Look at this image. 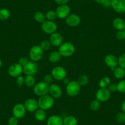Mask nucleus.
Returning <instances> with one entry per match:
<instances>
[{"label":"nucleus","instance_id":"f257e3e1","mask_svg":"<svg viewBox=\"0 0 125 125\" xmlns=\"http://www.w3.org/2000/svg\"><path fill=\"white\" fill-rule=\"evenodd\" d=\"M38 102L39 109L46 111L52 108L53 106L54 98L47 94L39 97Z\"/></svg>","mask_w":125,"mask_h":125},{"label":"nucleus","instance_id":"f03ea898","mask_svg":"<svg viewBox=\"0 0 125 125\" xmlns=\"http://www.w3.org/2000/svg\"><path fill=\"white\" fill-rule=\"evenodd\" d=\"M58 52L63 57H69L72 56L75 52V47L73 43L70 42H62L59 47Z\"/></svg>","mask_w":125,"mask_h":125},{"label":"nucleus","instance_id":"7ed1b4c3","mask_svg":"<svg viewBox=\"0 0 125 125\" xmlns=\"http://www.w3.org/2000/svg\"><path fill=\"white\" fill-rule=\"evenodd\" d=\"M44 55V50L39 45H34L30 49L29 56L32 61L38 62L40 61Z\"/></svg>","mask_w":125,"mask_h":125},{"label":"nucleus","instance_id":"20e7f679","mask_svg":"<svg viewBox=\"0 0 125 125\" xmlns=\"http://www.w3.org/2000/svg\"><path fill=\"white\" fill-rule=\"evenodd\" d=\"M49 86L47 83L44 82V81L39 82L38 83L35 84L33 88V91L36 95L38 96H42L47 94L49 91Z\"/></svg>","mask_w":125,"mask_h":125},{"label":"nucleus","instance_id":"39448f33","mask_svg":"<svg viewBox=\"0 0 125 125\" xmlns=\"http://www.w3.org/2000/svg\"><path fill=\"white\" fill-rule=\"evenodd\" d=\"M80 85L75 80H72L66 85V93L69 96H76L80 91Z\"/></svg>","mask_w":125,"mask_h":125},{"label":"nucleus","instance_id":"423d86ee","mask_svg":"<svg viewBox=\"0 0 125 125\" xmlns=\"http://www.w3.org/2000/svg\"><path fill=\"white\" fill-rule=\"evenodd\" d=\"M51 75L56 80H63L67 76V72L63 67L58 66L54 67L51 72Z\"/></svg>","mask_w":125,"mask_h":125},{"label":"nucleus","instance_id":"0eeeda50","mask_svg":"<svg viewBox=\"0 0 125 125\" xmlns=\"http://www.w3.org/2000/svg\"><path fill=\"white\" fill-rule=\"evenodd\" d=\"M41 29L43 32L50 35L56 32L57 25L53 21L45 20L41 23Z\"/></svg>","mask_w":125,"mask_h":125},{"label":"nucleus","instance_id":"6e6552de","mask_svg":"<svg viewBox=\"0 0 125 125\" xmlns=\"http://www.w3.org/2000/svg\"><path fill=\"white\" fill-rule=\"evenodd\" d=\"M39 71V66L36 62L29 61L23 68V73L26 75H34Z\"/></svg>","mask_w":125,"mask_h":125},{"label":"nucleus","instance_id":"1a4fd4ad","mask_svg":"<svg viewBox=\"0 0 125 125\" xmlns=\"http://www.w3.org/2000/svg\"><path fill=\"white\" fill-rule=\"evenodd\" d=\"M56 16L60 19H66V18L70 14L71 9L67 4L59 5L55 10Z\"/></svg>","mask_w":125,"mask_h":125},{"label":"nucleus","instance_id":"9d476101","mask_svg":"<svg viewBox=\"0 0 125 125\" xmlns=\"http://www.w3.org/2000/svg\"><path fill=\"white\" fill-rule=\"evenodd\" d=\"M26 110L24 104L21 103H18L15 104L12 109L13 116L17 118L18 119H21L25 116L26 114Z\"/></svg>","mask_w":125,"mask_h":125},{"label":"nucleus","instance_id":"9b49d317","mask_svg":"<svg viewBox=\"0 0 125 125\" xmlns=\"http://www.w3.org/2000/svg\"><path fill=\"white\" fill-rule=\"evenodd\" d=\"M23 73V67L19 63H13L8 68V74L12 77H17Z\"/></svg>","mask_w":125,"mask_h":125},{"label":"nucleus","instance_id":"f8f14e48","mask_svg":"<svg viewBox=\"0 0 125 125\" xmlns=\"http://www.w3.org/2000/svg\"><path fill=\"white\" fill-rule=\"evenodd\" d=\"M110 94L111 93L109 91L107 88H100L96 93V98L99 101L104 103L109 100L110 97Z\"/></svg>","mask_w":125,"mask_h":125},{"label":"nucleus","instance_id":"ddd939ff","mask_svg":"<svg viewBox=\"0 0 125 125\" xmlns=\"http://www.w3.org/2000/svg\"><path fill=\"white\" fill-rule=\"evenodd\" d=\"M104 62L110 69L114 71L118 66V60L116 56L112 54H109L104 58Z\"/></svg>","mask_w":125,"mask_h":125},{"label":"nucleus","instance_id":"4468645a","mask_svg":"<svg viewBox=\"0 0 125 125\" xmlns=\"http://www.w3.org/2000/svg\"><path fill=\"white\" fill-rule=\"evenodd\" d=\"M24 105L26 111L30 113L35 112L38 109V102L33 98H28L26 99L24 103Z\"/></svg>","mask_w":125,"mask_h":125},{"label":"nucleus","instance_id":"2eb2a0df","mask_svg":"<svg viewBox=\"0 0 125 125\" xmlns=\"http://www.w3.org/2000/svg\"><path fill=\"white\" fill-rule=\"evenodd\" d=\"M80 18L75 14H69L66 18V23L70 27H76L80 23Z\"/></svg>","mask_w":125,"mask_h":125},{"label":"nucleus","instance_id":"dca6fc26","mask_svg":"<svg viewBox=\"0 0 125 125\" xmlns=\"http://www.w3.org/2000/svg\"><path fill=\"white\" fill-rule=\"evenodd\" d=\"M111 7L116 12H125V0H112Z\"/></svg>","mask_w":125,"mask_h":125},{"label":"nucleus","instance_id":"f3484780","mask_svg":"<svg viewBox=\"0 0 125 125\" xmlns=\"http://www.w3.org/2000/svg\"><path fill=\"white\" fill-rule=\"evenodd\" d=\"M49 93H50V95L54 99L61 98L62 94V91L61 87L59 85L54 83L51 84L49 86Z\"/></svg>","mask_w":125,"mask_h":125},{"label":"nucleus","instance_id":"a211bd4d","mask_svg":"<svg viewBox=\"0 0 125 125\" xmlns=\"http://www.w3.org/2000/svg\"><path fill=\"white\" fill-rule=\"evenodd\" d=\"M49 41L51 43V45L55 47H60L63 41V38L60 33L55 32L53 34H50Z\"/></svg>","mask_w":125,"mask_h":125},{"label":"nucleus","instance_id":"6ab92c4d","mask_svg":"<svg viewBox=\"0 0 125 125\" xmlns=\"http://www.w3.org/2000/svg\"><path fill=\"white\" fill-rule=\"evenodd\" d=\"M47 125H63V119L59 115H51L47 119Z\"/></svg>","mask_w":125,"mask_h":125},{"label":"nucleus","instance_id":"aec40b11","mask_svg":"<svg viewBox=\"0 0 125 125\" xmlns=\"http://www.w3.org/2000/svg\"><path fill=\"white\" fill-rule=\"evenodd\" d=\"M112 25L117 31H124L125 30V21L121 18H115L113 20Z\"/></svg>","mask_w":125,"mask_h":125},{"label":"nucleus","instance_id":"412c9836","mask_svg":"<svg viewBox=\"0 0 125 125\" xmlns=\"http://www.w3.org/2000/svg\"><path fill=\"white\" fill-rule=\"evenodd\" d=\"M61 57L62 56L58 51H54L50 53L49 56V59L52 63H56L60 61Z\"/></svg>","mask_w":125,"mask_h":125},{"label":"nucleus","instance_id":"4be33fe9","mask_svg":"<svg viewBox=\"0 0 125 125\" xmlns=\"http://www.w3.org/2000/svg\"><path fill=\"white\" fill-rule=\"evenodd\" d=\"M46 116L47 115L45 110L39 109V108L34 112V117L36 120L38 121L41 122V121H44L46 118Z\"/></svg>","mask_w":125,"mask_h":125},{"label":"nucleus","instance_id":"5701e85b","mask_svg":"<svg viewBox=\"0 0 125 125\" xmlns=\"http://www.w3.org/2000/svg\"><path fill=\"white\" fill-rule=\"evenodd\" d=\"M114 75L117 79H122L125 76V69L118 66L114 71Z\"/></svg>","mask_w":125,"mask_h":125},{"label":"nucleus","instance_id":"b1692460","mask_svg":"<svg viewBox=\"0 0 125 125\" xmlns=\"http://www.w3.org/2000/svg\"><path fill=\"white\" fill-rule=\"evenodd\" d=\"M77 119L73 115L67 116L63 119V125H77Z\"/></svg>","mask_w":125,"mask_h":125},{"label":"nucleus","instance_id":"393cba45","mask_svg":"<svg viewBox=\"0 0 125 125\" xmlns=\"http://www.w3.org/2000/svg\"><path fill=\"white\" fill-rule=\"evenodd\" d=\"M36 84L34 75H26L25 77V85L28 87H33Z\"/></svg>","mask_w":125,"mask_h":125},{"label":"nucleus","instance_id":"a878e982","mask_svg":"<svg viewBox=\"0 0 125 125\" xmlns=\"http://www.w3.org/2000/svg\"><path fill=\"white\" fill-rule=\"evenodd\" d=\"M10 12L6 8L0 9V20L5 21L10 17Z\"/></svg>","mask_w":125,"mask_h":125},{"label":"nucleus","instance_id":"bb28decb","mask_svg":"<svg viewBox=\"0 0 125 125\" xmlns=\"http://www.w3.org/2000/svg\"><path fill=\"white\" fill-rule=\"evenodd\" d=\"M45 15H44V13L41 11H38L34 13V19L38 23H42L45 20Z\"/></svg>","mask_w":125,"mask_h":125},{"label":"nucleus","instance_id":"cd10ccee","mask_svg":"<svg viewBox=\"0 0 125 125\" xmlns=\"http://www.w3.org/2000/svg\"><path fill=\"white\" fill-rule=\"evenodd\" d=\"M110 83V79L108 77H104L102 78L99 82V87L101 88H106Z\"/></svg>","mask_w":125,"mask_h":125},{"label":"nucleus","instance_id":"c85d7f7f","mask_svg":"<svg viewBox=\"0 0 125 125\" xmlns=\"http://www.w3.org/2000/svg\"><path fill=\"white\" fill-rule=\"evenodd\" d=\"M77 82L80 86H85L88 83L89 79L87 75H81L78 77Z\"/></svg>","mask_w":125,"mask_h":125},{"label":"nucleus","instance_id":"c756f323","mask_svg":"<svg viewBox=\"0 0 125 125\" xmlns=\"http://www.w3.org/2000/svg\"><path fill=\"white\" fill-rule=\"evenodd\" d=\"M101 107V102L99 101L98 99H94L90 103V108L91 110L93 111H97Z\"/></svg>","mask_w":125,"mask_h":125},{"label":"nucleus","instance_id":"7c9ffc66","mask_svg":"<svg viewBox=\"0 0 125 125\" xmlns=\"http://www.w3.org/2000/svg\"><path fill=\"white\" fill-rule=\"evenodd\" d=\"M56 17H57V16H56V12H55V10H49V11L47 12V13L45 14V18H46L47 20H48L53 21V20H55V19H56Z\"/></svg>","mask_w":125,"mask_h":125},{"label":"nucleus","instance_id":"2f4dec72","mask_svg":"<svg viewBox=\"0 0 125 125\" xmlns=\"http://www.w3.org/2000/svg\"><path fill=\"white\" fill-rule=\"evenodd\" d=\"M39 46L41 47V48L44 51H46V50H48L50 48L51 43H50V41L43 40L41 42L40 45H39Z\"/></svg>","mask_w":125,"mask_h":125},{"label":"nucleus","instance_id":"473e14b6","mask_svg":"<svg viewBox=\"0 0 125 125\" xmlns=\"http://www.w3.org/2000/svg\"><path fill=\"white\" fill-rule=\"evenodd\" d=\"M117 91L121 93H125V80H122L118 83Z\"/></svg>","mask_w":125,"mask_h":125},{"label":"nucleus","instance_id":"72a5a7b5","mask_svg":"<svg viewBox=\"0 0 125 125\" xmlns=\"http://www.w3.org/2000/svg\"><path fill=\"white\" fill-rule=\"evenodd\" d=\"M116 120L119 123H125V113L123 112L118 113L116 115Z\"/></svg>","mask_w":125,"mask_h":125},{"label":"nucleus","instance_id":"f704fd0d","mask_svg":"<svg viewBox=\"0 0 125 125\" xmlns=\"http://www.w3.org/2000/svg\"><path fill=\"white\" fill-rule=\"evenodd\" d=\"M118 65L121 68L125 69V53L121 54L118 58Z\"/></svg>","mask_w":125,"mask_h":125},{"label":"nucleus","instance_id":"c9c22d12","mask_svg":"<svg viewBox=\"0 0 125 125\" xmlns=\"http://www.w3.org/2000/svg\"><path fill=\"white\" fill-rule=\"evenodd\" d=\"M29 61H29L28 58L27 57H26V56H22V57H21L19 60L18 63H19V64H20V65L23 68L26 64H27V63Z\"/></svg>","mask_w":125,"mask_h":125},{"label":"nucleus","instance_id":"e433bc0d","mask_svg":"<svg viewBox=\"0 0 125 125\" xmlns=\"http://www.w3.org/2000/svg\"><path fill=\"white\" fill-rule=\"evenodd\" d=\"M53 79V77H52V75L51 74H47L44 76V82L46 83H47L48 85H51L52 84Z\"/></svg>","mask_w":125,"mask_h":125},{"label":"nucleus","instance_id":"4c0bfd02","mask_svg":"<svg viewBox=\"0 0 125 125\" xmlns=\"http://www.w3.org/2000/svg\"><path fill=\"white\" fill-rule=\"evenodd\" d=\"M16 83L17 86H21L25 84V77L22 75H19L16 79Z\"/></svg>","mask_w":125,"mask_h":125},{"label":"nucleus","instance_id":"58836bf2","mask_svg":"<svg viewBox=\"0 0 125 125\" xmlns=\"http://www.w3.org/2000/svg\"><path fill=\"white\" fill-rule=\"evenodd\" d=\"M8 124L9 125H18L19 124V119L15 116H12L9 118L8 120Z\"/></svg>","mask_w":125,"mask_h":125},{"label":"nucleus","instance_id":"ea45409f","mask_svg":"<svg viewBox=\"0 0 125 125\" xmlns=\"http://www.w3.org/2000/svg\"><path fill=\"white\" fill-rule=\"evenodd\" d=\"M116 38L118 40L125 39V33L124 31H118L116 33Z\"/></svg>","mask_w":125,"mask_h":125},{"label":"nucleus","instance_id":"a19ab883","mask_svg":"<svg viewBox=\"0 0 125 125\" xmlns=\"http://www.w3.org/2000/svg\"><path fill=\"white\" fill-rule=\"evenodd\" d=\"M107 89L110 93H115L117 91V84L110 83V85L108 86Z\"/></svg>","mask_w":125,"mask_h":125},{"label":"nucleus","instance_id":"79ce46f5","mask_svg":"<svg viewBox=\"0 0 125 125\" xmlns=\"http://www.w3.org/2000/svg\"><path fill=\"white\" fill-rule=\"evenodd\" d=\"M102 5L105 8H109L112 6V0H105Z\"/></svg>","mask_w":125,"mask_h":125},{"label":"nucleus","instance_id":"37998d69","mask_svg":"<svg viewBox=\"0 0 125 125\" xmlns=\"http://www.w3.org/2000/svg\"><path fill=\"white\" fill-rule=\"evenodd\" d=\"M56 4L58 5H64V4H67L69 2V0H54Z\"/></svg>","mask_w":125,"mask_h":125},{"label":"nucleus","instance_id":"c03bdc74","mask_svg":"<svg viewBox=\"0 0 125 125\" xmlns=\"http://www.w3.org/2000/svg\"><path fill=\"white\" fill-rule=\"evenodd\" d=\"M121 110L123 112L125 113V100H124L121 104Z\"/></svg>","mask_w":125,"mask_h":125},{"label":"nucleus","instance_id":"a18cd8bd","mask_svg":"<svg viewBox=\"0 0 125 125\" xmlns=\"http://www.w3.org/2000/svg\"><path fill=\"white\" fill-rule=\"evenodd\" d=\"M94 1H95L96 3L99 4H103L104 3V2L105 1V0H94Z\"/></svg>","mask_w":125,"mask_h":125},{"label":"nucleus","instance_id":"49530a36","mask_svg":"<svg viewBox=\"0 0 125 125\" xmlns=\"http://www.w3.org/2000/svg\"><path fill=\"white\" fill-rule=\"evenodd\" d=\"M62 81H63V82H64V84H66V85H68V84L69 83V82H70V80H69L68 78L66 77L65 79H63V80H62Z\"/></svg>","mask_w":125,"mask_h":125},{"label":"nucleus","instance_id":"de8ad7c7","mask_svg":"<svg viewBox=\"0 0 125 125\" xmlns=\"http://www.w3.org/2000/svg\"><path fill=\"white\" fill-rule=\"evenodd\" d=\"M2 64H3V62H2V60H1V59L0 58V68H1Z\"/></svg>","mask_w":125,"mask_h":125},{"label":"nucleus","instance_id":"09e8293b","mask_svg":"<svg viewBox=\"0 0 125 125\" xmlns=\"http://www.w3.org/2000/svg\"><path fill=\"white\" fill-rule=\"evenodd\" d=\"M124 31H125V30H124Z\"/></svg>","mask_w":125,"mask_h":125}]
</instances>
